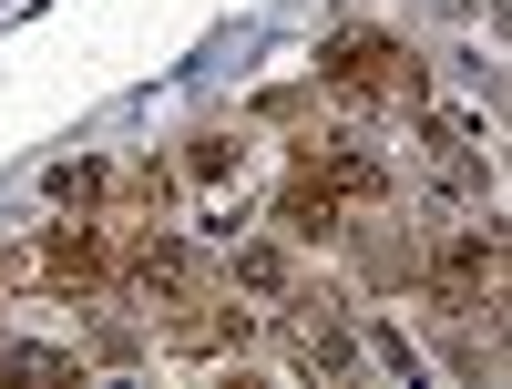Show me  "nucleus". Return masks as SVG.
Returning a JSON list of instances; mask_svg holds the SVG:
<instances>
[{
	"label": "nucleus",
	"instance_id": "1a4fd4ad",
	"mask_svg": "<svg viewBox=\"0 0 512 389\" xmlns=\"http://www.w3.org/2000/svg\"><path fill=\"white\" fill-rule=\"evenodd\" d=\"M113 185H123V205H134L144 226H154V215H164V195H175V164H123Z\"/></svg>",
	"mask_w": 512,
	"mask_h": 389
},
{
	"label": "nucleus",
	"instance_id": "7ed1b4c3",
	"mask_svg": "<svg viewBox=\"0 0 512 389\" xmlns=\"http://www.w3.org/2000/svg\"><path fill=\"white\" fill-rule=\"evenodd\" d=\"M492 277H502V236L492 226H451L431 256H420V287H431V308H482V297H492Z\"/></svg>",
	"mask_w": 512,
	"mask_h": 389
},
{
	"label": "nucleus",
	"instance_id": "9d476101",
	"mask_svg": "<svg viewBox=\"0 0 512 389\" xmlns=\"http://www.w3.org/2000/svg\"><path fill=\"white\" fill-rule=\"evenodd\" d=\"M236 164H246V144H236V134H195V144H185V175H195V185H226Z\"/></svg>",
	"mask_w": 512,
	"mask_h": 389
},
{
	"label": "nucleus",
	"instance_id": "423d86ee",
	"mask_svg": "<svg viewBox=\"0 0 512 389\" xmlns=\"http://www.w3.org/2000/svg\"><path fill=\"white\" fill-rule=\"evenodd\" d=\"M338 236H359V267L379 287H420V236H400L390 215H369V226H338Z\"/></svg>",
	"mask_w": 512,
	"mask_h": 389
},
{
	"label": "nucleus",
	"instance_id": "20e7f679",
	"mask_svg": "<svg viewBox=\"0 0 512 389\" xmlns=\"http://www.w3.org/2000/svg\"><path fill=\"white\" fill-rule=\"evenodd\" d=\"M41 277L62 297H103L113 287V226H93V215H82V226H52L41 236Z\"/></svg>",
	"mask_w": 512,
	"mask_h": 389
},
{
	"label": "nucleus",
	"instance_id": "0eeeda50",
	"mask_svg": "<svg viewBox=\"0 0 512 389\" xmlns=\"http://www.w3.org/2000/svg\"><path fill=\"white\" fill-rule=\"evenodd\" d=\"M103 195H113L103 164H52V205H62V215H93Z\"/></svg>",
	"mask_w": 512,
	"mask_h": 389
},
{
	"label": "nucleus",
	"instance_id": "f8f14e48",
	"mask_svg": "<svg viewBox=\"0 0 512 389\" xmlns=\"http://www.w3.org/2000/svg\"><path fill=\"white\" fill-rule=\"evenodd\" d=\"M21 267H31V256H21V246H0V287H11V277H21Z\"/></svg>",
	"mask_w": 512,
	"mask_h": 389
},
{
	"label": "nucleus",
	"instance_id": "f257e3e1",
	"mask_svg": "<svg viewBox=\"0 0 512 389\" xmlns=\"http://www.w3.org/2000/svg\"><path fill=\"white\" fill-rule=\"evenodd\" d=\"M318 82H328V93H369V103H379V93L410 103V93H420V62L400 52L390 31H338L328 52H318Z\"/></svg>",
	"mask_w": 512,
	"mask_h": 389
},
{
	"label": "nucleus",
	"instance_id": "f03ea898",
	"mask_svg": "<svg viewBox=\"0 0 512 389\" xmlns=\"http://www.w3.org/2000/svg\"><path fill=\"white\" fill-rule=\"evenodd\" d=\"M277 338H287L297 369H359V328H349V308L328 287H287L277 297Z\"/></svg>",
	"mask_w": 512,
	"mask_h": 389
},
{
	"label": "nucleus",
	"instance_id": "39448f33",
	"mask_svg": "<svg viewBox=\"0 0 512 389\" xmlns=\"http://www.w3.org/2000/svg\"><path fill=\"white\" fill-rule=\"evenodd\" d=\"M338 226H349V195H338V185L318 175V154H297V175H287V195H277V236H297V246H328Z\"/></svg>",
	"mask_w": 512,
	"mask_h": 389
},
{
	"label": "nucleus",
	"instance_id": "9b49d317",
	"mask_svg": "<svg viewBox=\"0 0 512 389\" xmlns=\"http://www.w3.org/2000/svg\"><path fill=\"white\" fill-rule=\"evenodd\" d=\"M0 379H82L72 349H0Z\"/></svg>",
	"mask_w": 512,
	"mask_h": 389
},
{
	"label": "nucleus",
	"instance_id": "6e6552de",
	"mask_svg": "<svg viewBox=\"0 0 512 389\" xmlns=\"http://www.w3.org/2000/svg\"><path fill=\"white\" fill-rule=\"evenodd\" d=\"M236 287L246 297H287L297 277H287V246H236Z\"/></svg>",
	"mask_w": 512,
	"mask_h": 389
}]
</instances>
